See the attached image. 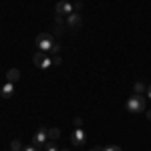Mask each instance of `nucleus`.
<instances>
[{
    "instance_id": "1",
    "label": "nucleus",
    "mask_w": 151,
    "mask_h": 151,
    "mask_svg": "<svg viewBox=\"0 0 151 151\" xmlns=\"http://www.w3.org/2000/svg\"><path fill=\"white\" fill-rule=\"evenodd\" d=\"M127 111L129 113H141V111H147V101L143 95L133 93L127 101Z\"/></svg>"
},
{
    "instance_id": "2",
    "label": "nucleus",
    "mask_w": 151,
    "mask_h": 151,
    "mask_svg": "<svg viewBox=\"0 0 151 151\" xmlns=\"http://www.w3.org/2000/svg\"><path fill=\"white\" fill-rule=\"evenodd\" d=\"M35 42H36V47H38V50H42V52H50V48L57 45L50 32H40L35 38Z\"/></svg>"
},
{
    "instance_id": "3",
    "label": "nucleus",
    "mask_w": 151,
    "mask_h": 151,
    "mask_svg": "<svg viewBox=\"0 0 151 151\" xmlns=\"http://www.w3.org/2000/svg\"><path fill=\"white\" fill-rule=\"evenodd\" d=\"M48 143V133H47V127H38L35 135H32V145L36 147H45Z\"/></svg>"
},
{
    "instance_id": "4",
    "label": "nucleus",
    "mask_w": 151,
    "mask_h": 151,
    "mask_svg": "<svg viewBox=\"0 0 151 151\" xmlns=\"http://www.w3.org/2000/svg\"><path fill=\"white\" fill-rule=\"evenodd\" d=\"M70 12H75V4H70V2H67V0H58L57 6H55V14H58V16H69Z\"/></svg>"
},
{
    "instance_id": "5",
    "label": "nucleus",
    "mask_w": 151,
    "mask_h": 151,
    "mask_svg": "<svg viewBox=\"0 0 151 151\" xmlns=\"http://www.w3.org/2000/svg\"><path fill=\"white\" fill-rule=\"evenodd\" d=\"M81 24H83L81 12H70L69 16H67V26H69V28L77 30V28H81Z\"/></svg>"
},
{
    "instance_id": "6",
    "label": "nucleus",
    "mask_w": 151,
    "mask_h": 151,
    "mask_svg": "<svg viewBox=\"0 0 151 151\" xmlns=\"http://www.w3.org/2000/svg\"><path fill=\"white\" fill-rule=\"evenodd\" d=\"M70 141H73V145H77V147H81L83 143L87 141V133L83 131V127H75L73 135H70Z\"/></svg>"
},
{
    "instance_id": "7",
    "label": "nucleus",
    "mask_w": 151,
    "mask_h": 151,
    "mask_svg": "<svg viewBox=\"0 0 151 151\" xmlns=\"http://www.w3.org/2000/svg\"><path fill=\"white\" fill-rule=\"evenodd\" d=\"M12 95H14V83L6 81L2 85V89H0V97H2V99H10Z\"/></svg>"
},
{
    "instance_id": "8",
    "label": "nucleus",
    "mask_w": 151,
    "mask_h": 151,
    "mask_svg": "<svg viewBox=\"0 0 151 151\" xmlns=\"http://www.w3.org/2000/svg\"><path fill=\"white\" fill-rule=\"evenodd\" d=\"M18 79H20V70H18V69H10L8 73H6V81L16 83Z\"/></svg>"
},
{
    "instance_id": "9",
    "label": "nucleus",
    "mask_w": 151,
    "mask_h": 151,
    "mask_svg": "<svg viewBox=\"0 0 151 151\" xmlns=\"http://www.w3.org/2000/svg\"><path fill=\"white\" fill-rule=\"evenodd\" d=\"M47 133H48V141H57L60 137V131L57 127H47Z\"/></svg>"
},
{
    "instance_id": "10",
    "label": "nucleus",
    "mask_w": 151,
    "mask_h": 151,
    "mask_svg": "<svg viewBox=\"0 0 151 151\" xmlns=\"http://www.w3.org/2000/svg\"><path fill=\"white\" fill-rule=\"evenodd\" d=\"M52 65H55V58H50V57H45V58H42V63L38 65V69H50Z\"/></svg>"
},
{
    "instance_id": "11",
    "label": "nucleus",
    "mask_w": 151,
    "mask_h": 151,
    "mask_svg": "<svg viewBox=\"0 0 151 151\" xmlns=\"http://www.w3.org/2000/svg\"><path fill=\"white\" fill-rule=\"evenodd\" d=\"M47 57V55H45V52H42V50H36L35 55H32V63H35L36 67H38V65H40V63H42V58Z\"/></svg>"
},
{
    "instance_id": "12",
    "label": "nucleus",
    "mask_w": 151,
    "mask_h": 151,
    "mask_svg": "<svg viewBox=\"0 0 151 151\" xmlns=\"http://www.w3.org/2000/svg\"><path fill=\"white\" fill-rule=\"evenodd\" d=\"M133 91H135L137 95H143V91H145V85H143L141 81H137L135 85H133Z\"/></svg>"
},
{
    "instance_id": "13",
    "label": "nucleus",
    "mask_w": 151,
    "mask_h": 151,
    "mask_svg": "<svg viewBox=\"0 0 151 151\" xmlns=\"http://www.w3.org/2000/svg\"><path fill=\"white\" fill-rule=\"evenodd\" d=\"M10 151H22V143H20V139H14L10 143Z\"/></svg>"
},
{
    "instance_id": "14",
    "label": "nucleus",
    "mask_w": 151,
    "mask_h": 151,
    "mask_svg": "<svg viewBox=\"0 0 151 151\" xmlns=\"http://www.w3.org/2000/svg\"><path fill=\"white\" fill-rule=\"evenodd\" d=\"M45 151H58L57 143H55V141H48V143H47V149H45Z\"/></svg>"
},
{
    "instance_id": "15",
    "label": "nucleus",
    "mask_w": 151,
    "mask_h": 151,
    "mask_svg": "<svg viewBox=\"0 0 151 151\" xmlns=\"http://www.w3.org/2000/svg\"><path fill=\"white\" fill-rule=\"evenodd\" d=\"M103 151H123L119 145H107V147H103Z\"/></svg>"
},
{
    "instance_id": "16",
    "label": "nucleus",
    "mask_w": 151,
    "mask_h": 151,
    "mask_svg": "<svg viewBox=\"0 0 151 151\" xmlns=\"http://www.w3.org/2000/svg\"><path fill=\"white\" fill-rule=\"evenodd\" d=\"M22 151H40V147H36V145H26V147H22Z\"/></svg>"
},
{
    "instance_id": "17",
    "label": "nucleus",
    "mask_w": 151,
    "mask_h": 151,
    "mask_svg": "<svg viewBox=\"0 0 151 151\" xmlns=\"http://www.w3.org/2000/svg\"><path fill=\"white\" fill-rule=\"evenodd\" d=\"M58 50H60V45H55V47L50 48V52H52L55 57H57V55H58Z\"/></svg>"
},
{
    "instance_id": "18",
    "label": "nucleus",
    "mask_w": 151,
    "mask_h": 151,
    "mask_svg": "<svg viewBox=\"0 0 151 151\" xmlns=\"http://www.w3.org/2000/svg\"><path fill=\"white\" fill-rule=\"evenodd\" d=\"M79 10H83V4H81V2H77V4H75V12H79Z\"/></svg>"
},
{
    "instance_id": "19",
    "label": "nucleus",
    "mask_w": 151,
    "mask_h": 151,
    "mask_svg": "<svg viewBox=\"0 0 151 151\" xmlns=\"http://www.w3.org/2000/svg\"><path fill=\"white\" fill-rule=\"evenodd\" d=\"M81 125H83V121L79 119V117H77V119H75V127H81Z\"/></svg>"
},
{
    "instance_id": "20",
    "label": "nucleus",
    "mask_w": 151,
    "mask_h": 151,
    "mask_svg": "<svg viewBox=\"0 0 151 151\" xmlns=\"http://www.w3.org/2000/svg\"><path fill=\"white\" fill-rule=\"evenodd\" d=\"M145 93H147V97H149V99H151V85H149V87H147V89H145Z\"/></svg>"
},
{
    "instance_id": "21",
    "label": "nucleus",
    "mask_w": 151,
    "mask_h": 151,
    "mask_svg": "<svg viewBox=\"0 0 151 151\" xmlns=\"http://www.w3.org/2000/svg\"><path fill=\"white\" fill-rule=\"evenodd\" d=\"M145 115H147V119L151 121V109H147V111H145Z\"/></svg>"
},
{
    "instance_id": "22",
    "label": "nucleus",
    "mask_w": 151,
    "mask_h": 151,
    "mask_svg": "<svg viewBox=\"0 0 151 151\" xmlns=\"http://www.w3.org/2000/svg\"><path fill=\"white\" fill-rule=\"evenodd\" d=\"M91 151H103V149H101V147H93Z\"/></svg>"
},
{
    "instance_id": "23",
    "label": "nucleus",
    "mask_w": 151,
    "mask_h": 151,
    "mask_svg": "<svg viewBox=\"0 0 151 151\" xmlns=\"http://www.w3.org/2000/svg\"><path fill=\"white\" fill-rule=\"evenodd\" d=\"M63 151H69V149H63Z\"/></svg>"
}]
</instances>
